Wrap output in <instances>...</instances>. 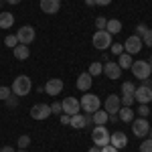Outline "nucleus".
Returning <instances> with one entry per match:
<instances>
[{
  "label": "nucleus",
  "instance_id": "obj_1",
  "mask_svg": "<svg viewBox=\"0 0 152 152\" xmlns=\"http://www.w3.org/2000/svg\"><path fill=\"white\" fill-rule=\"evenodd\" d=\"M10 89H12V94L18 95V97L28 95V94H31V89H33L31 77H26V75H18V77H14V81H12Z\"/></svg>",
  "mask_w": 152,
  "mask_h": 152
},
{
  "label": "nucleus",
  "instance_id": "obj_2",
  "mask_svg": "<svg viewBox=\"0 0 152 152\" xmlns=\"http://www.w3.org/2000/svg\"><path fill=\"white\" fill-rule=\"evenodd\" d=\"M130 69H132V75H134L136 79H142V81H146V79L152 75V65L146 61V59H142V61H134Z\"/></svg>",
  "mask_w": 152,
  "mask_h": 152
},
{
  "label": "nucleus",
  "instance_id": "obj_3",
  "mask_svg": "<svg viewBox=\"0 0 152 152\" xmlns=\"http://www.w3.org/2000/svg\"><path fill=\"white\" fill-rule=\"evenodd\" d=\"M79 104H81V110L85 114H95L97 110H102V99L95 94H83Z\"/></svg>",
  "mask_w": 152,
  "mask_h": 152
},
{
  "label": "nucleus",
  "instance_id": "obj_4",
  "mask_svg": "<svg viewBox=\"0 0 152 152\" xmlns=\"http://www.w3.org/2000/svg\"><path fill=\"white\" fill-rule=\"evenodd\" d=\"M91 140H94V146L97 148H104L110 144V132L105 126H95L94 132H91Z\"/></svg>",
  "mask_w": 152,
  "mask_h": 152
},
{
  "label": "nucleus",
  "instance_id": "obj_5",
  "mask_svg": "<svg viewBox=\"0 0 152 152\" xmlns=\"http://www.w3.org/2000/svg\"><path fill=\"white\" fill-rule=\"evenodd\" d=\"M91 43H94L95 49L105 51L107 47H112V35H110L107 31H95V35H94V39H91Z\"/></svg>",
  "mask_w": 152,
  "mask_h": 152
},
{
  "label": "nucleus",
  "instance_id": "obj_6",
  "mask_svg": "<svg viewBox=\"0 0 152 152\" xmlns=\"http://www.w3.org/2000/svg\"><path fill=\"white\" fill-rule=\"evenodd\" d=\"M132 132L136 138H146L148 132H150V124H148V118H138V120H132Z\"/></svg>",
  "mask_w": 152,
  "mask_h": 152
},
{
  "label": "nucleus",
  "instance_id": "obj_7",
  "mask_svg": "<svg viewBox=\"0 0 152 152\" xmlns=\"http://www.w3.org/2000/svg\"><path fill=\"white\" fill-rule=\"evenodd\" d=\"M35 28L31 26V24H24V26H20L18 31H16V39H18V45H31L33 41H35Z\"/></svg>",
  "mask_w": 152,
  "mask_h": 152
},
{
  "label": "nucleus",
  "instance_id": "obj_8",
  "mask_svg": "<svg viewBox=\"0 0 152 152\" xmlns=\"http://www.w3.org/2000/svg\"><path fill=\"white\" fill-rule=\"evenodd\" d=\"M122 45H124V53H128V55H136V53H140V51H142V39L138 35H130Z\"/></svg>",
  "mask_w": 152,
  "mask_h": 152
},
{
  "label": "nucleus",
  "instance_id": "obj_9",
  "mask_svg": "<svg viewBox=\"0 0 152 152\" xmlns=\"http://www.w3.org/2000/svg\"><path fill=\"white\" fill-rule=\"evenodd\" d=\"M120 107H122V99H120V95L110 94L107 97H105V102H104V110L107 112V114H110V116L118 114V112H120Z\"/></svg>",
  "mask_w": 152,
  "mask_h": 152
},
{
  "label": "nucleus",
  "instance_id": "obj_10",
  "mask_svg": "<svg viewBox=\"0 0 152 152\" xmlns=\"http://www.w3.org/2000/svg\"><path fill=\"white\" fill-rule=\"evenodd\" d=\"M61 107H63V114L75 116V114H79L81 104H79V99H75V97H65V99L61 102Z\"/></svg>",
  "mask_w": 152,
  "mask_h": 152
},
{
  "label": "nucleus",
  "instance_id": "obj_11",
  "mask_svg": "<svg viewBox=\"0 0 152 152\" xmlns=\"http://www.w3.org/2000/svg\"><path fill=\"white\" fill-rule=\"evenodd\" d=\"M134 99L138 102V104H150L152 102V89L148 87V83H144L140 87H136V91H134Z\"/></svg>",
  "mask_w": 152,
  "mask_h": 152
},
{
  "label": "nucleus",
  "instance_id": "obj_12",
  "mask_svg": "<svg viewBox=\"0 0 152 152\" xmlns=\"http://www.w3.org/2000/svg\"><path fill=\"white\" fill-rule=\"evenodd\" d=\"M51 116V105L47 104H35L31 107V118L33 120H47Z\"/></svg>",
  "mask_w": 152,
  "mask_h": 152
},
{
  "label": "nucleus",
  "instance_id": "obj_13",
  "mask_svg": "<svg viewBox=\"0 0 152 152\" xmlns=\"http://www.w3.org/2000/svg\"><path fill=\"white\" fill-rule=\"evenodd\" d=\"M104 73H105V77H110V79H114V81L122 77V69H120V65H118L116 61H105Z\"/></svg>",
  "mask_w": 152,
  "mask_h": 152
},
{
  "label": "nucleus",
  "instance_id": "obj_14",
  "mask_svg": "<svg viewBox=\"0 0 152 152\" xmlns=\"http://www.w3.org/2000/svg\"><path fill=\"white\" fill-rule=\"evenodd\" d=\"M110 144L118 150H122V148L128 146V136L124 132H114V134H110Z\"/></svg>",
  "mask_w": 152,
  "mask_h": 152
},
{
  "label": "nucleus",
  "instance_id": "obj_15",
  "mask_svg": "<svg viewBox=\"0 0 152 152\" xmlns=\"http://www.w3.org/2000/svg\"><path fill=\"white\" fill-rule=\"evenodd\" d=\"M63 91V81L59 79V77H53V79H49L47 81V85H45V94H49V95H59Z\"/></svg>",
  "mask_w": 152,
  "mask_h": 152
},
{
  "label": "nucleus",
  "instance_id": "obj_16",
  "mask_svg": "<svg viewBox=\"0 0 152 152\" xmlns=\"http://www.w3.org/2000/svg\"><path fill=\"white\" fill-rule=\"evenodd\" d=\"M39 6L45 14H57L59 8H61V0H41Z\"/></svg>",
  "mask_w": 152,
  "mask_h": 152
},
{
  "label": "nucleus",
  "instance_id": "obj_17",
  "mask_svg": "<svg viewBox=\"0 0 152 152\" xmlns=\"http://www.w3.org/2000/svg\"><path fill=\"white\" fill-rule=\"evenodd\" d=\"M91 83H94V77L85 71V73H81V75L77 77L75 85H77V89H79V91H89V89H91Z\"/></svg>",
  "mask_w": 152,
  "mask_h": 152
},
{
  "label": "nucleus",
  "instance_id": "obj_18",
  "mask_svg": "<svg viewBox=\"0 0 152 152\" xmlns=\"http://www.w3.org/2000/svg\"><path fill=\"white\" fill-rule=\"evenodd\" d=\"M12 53H14V59H18V61H24V59H28V55H31L28 45H16V47L12 49Z\"/></svg>",
  "mask_w": 152,
  "mask_h": 152
},
{
  "label": "nucleus",
  "instance_id": "obj_19",
  "mask_svg": "<svg viewBox=\"0 0 152 152\" xmlns=\"http://www.w3.org/2000/svg\"><path fill=\"white\" fill-rule=\"evenodd\" d=\"M107 118H110V114L105 110H97L95 114H91V120H94L95 126H105L107 124Z\"/></svg>",
  "mask_w": 152,
  "mask_h": 152
},
{
  "label": "nucleus",
  "instance_id": "obj_20",
  "mask_svg": "<svg viewBox=\"0 0 152 152\" xmlns=\"http://www.w3.org/2000/svg\"><path fill=\"white\" fill-rule=\"evenodd\" d=\"M118 118H120L122 122H128V124H130V122L134 120V110H132L130 105H122L120 112H118Z\"/></svg>",
  "mask_w": 152,
  "mask_h": 152
},
{
  "label": "nucleus",
  "instance_id": "obj_21",
  "mask_svg": "<svg viewBox=\"0 0 152 152\" xmlns=\"http://www.w3.org/2000/svg\"><path fill=\"white\" fill-rule=\"evenodd\" d=\"M12 24H14V16H12V12L0 10V28H10Z\"/></svg>",
  "mask_w": 152,
  "mask_h": 152
},
{
  "label": "nucleus",
  "instance_id": "obj_22",
  "mask_svg": "<svg viewBox=\"0 0 152 152\" xmlns=\"http://www.w3.org/2000/svg\"><path fill=\"white\" fill-rule=\"evenodd\" d=\"M69 126H71V128H75V130H83L85 126H87V122H85V116H81V114H75V116H71Z\"/></svg>",
  "mask_w": 152,
  "mask_h": 152
},
{
  "label": "nucleus",
  "instance_id": "obj_23",
  "mask_svg": "<svg viewBox=\"0 0 152 152\" xmlns=\"http://www.w3.org/2000/svg\"><path fill=\"white\" fill-rule=\"evenodd\" d=\"M105 31L110 35H118V33H122V23L118 18H112V20H107V24H105Z\"/></svg>",
  "mask_w": 152,
  "mask_h": 152
},
{
  "label": "nucleus",
  "instance_id": "obj_24",
  "mask_svg": "<svg viewBox=\"0 0 152 152\" xmlns=\"http://www.w3.org/2000/svg\"><path fill=\"white\" fill-rule=\"evenodd\" d=\"M118 65H120V69H130L132 67V55H128V53H122V55H118Z\"/></svg>",
  "mask_w": 152,
  "mask_h": 152
},
{
  "label": "nucleus",
  "instance_id": "obj_25",
  "mask_svg": "<svg viewBox=\"0 0 152 152\" xmlns=\"http://www.w3.org/2000/svg\"><path fill=\"white\" fill-rule=\"evenodd\" d=\"M87 73H89L91 77H97V75H102V73H104V65H102L99 61H94V63L89 65V69H87Z\"/></svg>",
  "mask_w": 152,
  "mask_h": 152
},
{
  "label": "nucleus",
  "instance_id": "obj_26",
  "mask_svg": "<svg viewBox=\"0 0 152 152\" xmlns=\"http://www.w3.org/2000/svg\"><path fill=\"white\" fill-rule=\"evenodd\" d=\"M16 144H18V148L20 150H26L28 146H31V136H26V134H23L18 140H16Z\"/></svg>",
  "mask_w": 152,
  "mask_h": 152
},
{
  "label": "nucleus",
  "instance_id": "obj_27",
  "mask_svg": "<svg viewBox=\"0 0 152 152\" xmlns=\"http://www.w3.org/2000/svg\"><path fill=\"white\" fill-rule=\"evenodd\" d=\"M134 91H136V85H134V83H130V81H124V83H122V95H124V94L134 95Z\"/></svg>",
  "mask_w": 152,
  "mask_h": 152
},
{
  "label": "nucleus",
  "instance_id": "obj_28",
  "mask_svg": "<svg viewBox=\"0 0 152 152\" xmlns=\"http://www.w3.org/2000/svg\"><path fill=\"white\" fill-rule=\"evenodd\" d=\"M4 45L8 49H14L16 45H18V39H16V35H6V39H4Z\"/></svg>",
  "mask_w": 152,
  "mask_h": 152
},
{
  "label": "nucleus",
  "instance_id": "obj_29",
  "mask_svg": "<svg viewBox=\"0 0 152 152\" xmlns=\"http://www.w3.org/2000/svg\"><path fill=\"white\" fill-rule=\"evenodd\" d=\"M10 95H12V89H10V87H6V85H0V99H2V102H6Z\"/></svg>",
  "mask_w": 152,
  "mask_h": 152
},
{
  "label": "nucleus",
  "instance_id": "obj_30",
  "mask_svg": "<svg viewBox=\"0 0 152 152\" xmlns=\"http://www.w3.org/2000/svg\"><path fill=\"white\" fill-rule=\"evenodd\" d=\"M140 39H142V45L152 47V28H148V31L144 33V37H140Z\"/></svg>",
  "mask_w": 152,
  "mask_h": 152
},
{
  "label": "nucleus",
  "instance_id": "obj_31",
  "mask_svg": "<svg viewBox=\"0 0 152 152\" xmlns=\"http://www.w3.org/2000/svg\"><path fill=\"white\" fill-rule=\"evenodd\" d=\"M51 114H55V116H61V114H63L61 102H53V104H51Z\"/></svg>",
  "mask_w": 152,
  "mask_h": 152
},
{
  "label": "nucleus",
  "instance_id": "obj_32",
  "mask_svg": "<svg viewBox=\"0 0 152 152\" xmlns=\"http://www.w3.org/2000/svg\"><path fill=\"white\" fill-rule=\"evenodd\" d=\"M120 99H122V105H130V107H132V104L136 102V99H134V95H130V94H124Z\"/></svg>",
  "mask_w": 152,
  "mask_h": 152
},
{
  "label": "nucleus",
  "instance_id": "obj_33",
  "mask_svg": "<svg viewBox=\"0 0 152 152\" xmlns=\"http://www.w3.org/2000/svg\"><path fill=\"white\" fill-rule=\"evenodd\" d=\"M105 24H107V18H104V16H97V18H95L97 31H105Z\"/></svg>",
  "mask_w": 152,
  "mask_h": 152
},
{
  "label": "nucleus",
  "instance_id": "obj_34",
  "mask_svg": "<svg viewBox=\"0 0 152 152\" xmlns=\"http://www.w3.org/2000/svg\"><path fill=\"white\" fill-rule=\"evenodd\" d=\"M140 152H152V138H148L140 144Z\"/></svg>",
  "mask_w": 152,
  "mask_h": 152
},
{
  "label": "nucleus",
  "instance_id": "obj_35",
  "mask_svg": "<svg viewBox=\"0 0 152 152\" xmlns=\"http://www.w3.org/2000/svg\"><path fill=\"white\" fill-rule=\"evenodd\" d=\"M138 114H140V118H148V114H150V107H148V104H140V107H138Z\"/></svg>",
  "mask_w": 152,
  "mask_h": 152
},
{
  "label": "nucleus",
  "instance_id": "obj_36",
  "mask_svg": "<svg viewBox=\"0 0 152 152\" xmlns=\"http://www.w3.org/2000/svg\"><path fill=\"white\" fill-rule=\"evenodd\" d=\"M6 105H8L10 110H12V107H16V105H18V95H14V94H12L10 97L6 99Z\"/></svg>",
  "mask_w": 152,
  "mask_h": 152
},
{
  "label": "nucleus",
  "instance_id": "obj_37",
  "mask_svg": "<svg viewBox=\"0 0 152 152\" xmlns=\"http://www.w3.org/2000/svg\"><path fill=\"white\" fill-rule=\"evenodd\" d=\"M110 49H112V53H114V55H122V53H124V45H120V43H114Z\"/></svg>",
  "mask_w": 152,
  "mask_h": 152
},
{
  "label": "nucleus",
  "instance_id": "obj_38",
  "mask_svg": "<svg viewBox=\"0 0 152 152\" xmlns=\"http://www.w3.org/2000/svg\"><path fill=\"white\" fill-rule=\"evenodd\" d=\"M146 31H148V26H146V24H138V26H136V35H138V37H144Z\"/></svg>",
  "mask_w": 152,
  "mask_h": 152
},
{
  "label": "nucleus",
  "instance_id": "obj_39",
  "mask_svg": "<svg viewBox=\"0 0 152 152\" xmlns=\"http://www.w3.org/2000/svg\"><path fill=\"white\" fill-rule=\"evenodd\" d=\"M59 120H61V124H63V126H69L71 116H67V114H61V116H59Z\"/></svg>",
  "mask_w": 152,
  "mask_h": 152
},
{
  "label": "nucleus",
  "instance_id": "obj_40",
  "mask_svg": "<svg viewBox=\"0 0 152 152\" xmlns=\"http://www.w3.org/2000/svg\"><path fill=\"white\" fill-rule=\"evenodd\" d=\"M102 152H118V148H114L112 144H107V146H104V148H102Z\"/></svg>",
  "mask_w": 152,
  "mask_h": 152
},
{
  "label": "nucleus",
  "instance_id": "obj_41",
  "mask_svg": "<svg viewBox=\"0 0 152 152\" xmlns=\"http://www.w3.org/2000/svg\"><path fill=\"white\" fill-rule=\"evenodd\" d=\"M110 2H112V0H95V4H97V6H107Z\"/></svg>",
  "mask_w": 152,
  "mask_h": 152
},
{
  "label": "nucleus",
  "instance_id": "obj_42",
  "mask_svg": "<svg viewBox=\"0 0 152 152\" xmlns=\"http://www.w3.org/2000/svg\"><path fill=\"white\" fill-rule=\"evenodd\" d=\"M0 152H16V150H14L12 146H2V148H0Z\"/></svg>",
  "mask_w": 152,
  "mask_h": 152
},
{
  "label": "nucleus",
  "instance_id": "obj_43",
  "mask_svg": "<svg viewBox=\"0 0 152 152\" xmlns=\"http://www.w3.org/2000/svg\"><path fill=\"white\" fill-rule=\"evenodd\" d=\"M89 152H102V148H97V146H91V148H89Z\"/></svg>",
  "mask_w": 152,
  "mask_h": 152
},
{
  "label": "nucleus",
  "instance_id": "obj_44",
  "mask_svg": "<svg viewBox=\"0 0 152 152\" xmlns=\"http://www.w3.org/2000/svg\"><path fill=\"white\" fill-rule=\"evenodd\" d=\"M6 2H8V4H20L23 0H6Z\"/></svg>",
  "mask_w": 152,
  "mask_h": 152
},
{
  "label": "nucleus",
  "instance_id": "obj_45",
  "mask_svg": "<svg viewBox=\"0 0 152 152\" xmlns=\"http://www.w3.org/2000/svg\"><path fill=\"white\" fill-rule=\"evenodd\" d=\"M85 4L87 6H95V0H85Z\"/></svg>",
  "mask_w": 152,
  "mask_h": 152
},
{
  "label": "nucleus",
  "instance_id": "obj_46",
  "mask_svg": "<svg viewBox=\"0 0 152 152\" xmlns=\"http://www.w3.org/2000/svg\"><path fill=\"white\" fill-rule=\"evenodd\" d=\"M148 134H150V138H152V130H150V132H148Z\"/></svg>",
  "mask_w": 152,
  "mask_h": 152
},
{
  "label": "nucleus",
  "instance_id": "obj_47",
  "mask_svg": "<svg viewBox=\"0 0 152 152\" xmlns=\"http://www.w3.org/2000/svg\"><path fill=\"white\" fill-rule=\"evenodd\" d=\"M16 152H26V150H16Z\"/></svg>",
  "mask_w": 152,
  "mask_h": 152
},
{
  "label": "nucleus",
  "instance_id": "obj_48",
  "mask_svg": "<svg viewBox=\"0 0 152 152\" xmlns=\"http://www.w3.org/2000/svg\"><path fill=\"white\" fill-rule=\"evenodd\" d=\"M150 65H152V63H150Z\"/></svg>",
  "mask_w": 152,
  "mask_h": 152
}]
</instances>
